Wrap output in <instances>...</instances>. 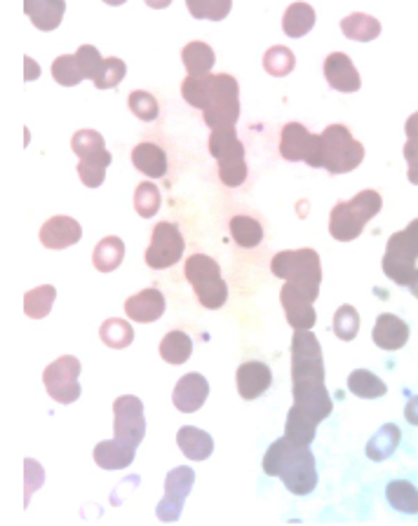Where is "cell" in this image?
Returning <instances> with one entry per match:
<instances>
[{
  "label": "cell",
  "mask_w": 418,
  "mask_h": 526,
  "mask_svg": "<svg viewBox=\"0 0 418 526\" xmlns=\"http://www.w3.org/2000/svg\"><path fill=\"white\" fill-rule=\"evenodd\" d=\"M186 104L202 111L209 130H231L240 120V85L231 73L191 78L181 83Z\"/></svg>",
  "instance_id": "6da1fadb"
},
{
  "label": "cell",
  "mask_w": 418,
  "mask_h": 526,
  "mask_svg": "<svg viewBox=\"0 0 418 526\" xmlns=\"http://www.w3.org/2000/svg\"><path fill=\"white\" fill-rule=\"evenodd\" d=\"M264 472L268 477H280L282 484L294 496H308L318 487V468L310 447H299L287 437L275 440L264 456Z\"/></svg>",
  "instance_id": "7a4b0ae2"
},
{
  "label": "cell",
  "mask_w": 418,
  "mask_h": 526,
  "mask_svg": "<svg viewBox=\"0 0 418 526\" xmlns=\"http://www.w3.org/2000/svg\"><path fill=\"white\" fill-rule=\"evenodd\" d=\"M383 209V198L379 191H360L353 200H339L329 214V233L334 240L350 242L357 240L364 231V226L372 221Z\"/></svg>",
  "instance_id": "3957f363"
},
{
  "label": "cell",
  "mask_w": 418,
  "mask_h": 526,
  "mask_svg": "<svg viewBox=\"0 0 418 526\" xmlns=\"http://www.w3.org/2000/svg\"><path fill=\"white\" fill-rule=\"evenodd\" d=\"M271 271L275 278L292 282L301 287L313 299H318L322 287V261L315 249H289L278 252L271 261Z\"/></svg>",
  "instance_id": "277c9868"
},
{
  "label": "cell",
  "mask_w": 418,
  "mask_h": 526,
  "mask_svg": "<svg viewBox=\"0 0 418 526\" xmlns=\"http://www.w3.org/2000/svg\"><path fill=\"white\" fill-rule=\"evenodd\" d=\"M364 144L353 137L346 125H329L320 134V160L322 170L334 177L357 170L364 160Z\"/></svg>",
  "instance_id": "5b68a950"
},
{
  "label": "cell",
  "mask_w": 418,
  "mask_h": 526,
  "mask_svg": "<svg viewBox=\"0 0 418 526\" xmlns=\"http://www.w3.org/2000/svg\"><path fill=\"white\" fill-rule=\"evenodd\" d=\"M186 280L191 282L195 296H198L200 306L207 310H219L228 301V285L221 278V266L212 256L193 254L186 259L184 266Z\"/></svg>",
  "instance_id": "8992f818"
},
{
  "label": "cell",
  "mask_w": 418,
  "mask_h": 526,
  "mask_svg": "<svg viewBox=\"0 0 418 526\" xmlns=\"http://www.w3.org/2000/svg\"><path fill=\"white\" fill-rule=\"evenodd\" d=\"M209 153L219 163V179L228 188H238L247 179L245 144L238 139L235 127L231 130H214L209 134Z\"/></svg>",
  "instance_id": "52a82bcc"
},
{
  "label": "cell",
  "mask_w": 418,
  "mask_h": 526,
  "mask_svg": "<svg viewBox=\"0 0 418 526\" xmlns=\"http://www.w3.org/2000/svg\"><path fill=\"white\" fill-rule=\"evenodd\" d=\"M325 355L313 329H294L292 383H325Z\"/></svg>",
  "instance_id": "ba28073f"
},
{
  "label": "cell",
  "mask_w": 418,
  "mask_h": 526,
  "mask_svg": "<svg viewBox=\"0 0 418 526\" xmlns=\"http://www.w3.org/2000/svg\"><path fill=\"white\" fill-rule=\"evenodd\" d=\"M80 372H83V367H80V360L73 355H64V357H57L55 362L47 364L45 372H43V383H45V390L47 395L52 397V400L59 402V404H73L80 397Z\"/></svg>",
  "instance_id": "9c48e42d"
},
{
  "label": "cell",
  "mask_w": 418,
  "mask_h": 526,
  "mask_svg": "<svg viewBox=\"0 0 418 526\" xmlns=\"http://www.w3.org/2000/svg\"><path fill=\"white\" fill-rule=\"evenodd\" d=\"M186 249V240L181 235L179 226H174L172 221H160L151 233V245L146 249V263L153 271H165L172 268L174 263L181 261Z\"/></svg>",
  "instance_id": "30bf717a"
},
{
  "label": "cell",
  "mask_w": 418,
  "mask_h": 526,
  "mask_svg": "<svg viewBox=\"0 0 418 526\" xmlns=\"http://www.w3.org/2000/svg\"><path fill=\"white\" fill-rule=\"evenodd\" d=\"M280 155L289 163H308L322 167L320 160V134H310L301 123H287L280 132Z\"/></svg>",
  "instance_id": "8fae6325"
},
{
  "label": "cell",
  "mask_w": 418,
  "mask_h": 526,
  "mask_svg": "<svg viewBox=\"0 0 418 526\" xmlns=\"http://www.w3.org/2000/svg\"><path fill=\"white\" fill-rule=\"evenodd\" d=\"M193 484H195V470L188 468V465H179V468L167 472L165 496L163 501L158 503V508H155V515H158L160 522H179Z\"/></svg>",
  "instance_id": "7c38bea8"
},
{
  "label": "cell",
  "mask_w": 418,
  "mask_h": 526,
  "mask_svg": "<svg viewBox=\"0 0 418 526\" xmlns=\"http://www.w3.org/2000/svg\"><path fill=\"white\" fill-rule=\"evenodd\" d=\"M113 433L118 440H123L132 447H139L146 437V418H144V402L134 395H123L113 402Z\"/></svg>",
  "instance_id": "4fadbf2b"
},
{
  "label": "cell",
  "mask_w": 418,
  "mask_h": 526,
  "mask_svg": "<svg viewBox=\"0 0 418 526\" xmlns=\"http://www.w3.org/2000/svg\"><path fill=\"white\" fill-rule=\"evenodd\" d=\"M416 249L411 247V242L407 240L404 231L390 235L388 245H386V254H383L381 268L383 273L388 275L395 285L400 287H409L411 278L416 273Z\"/></svg>",
  "instance_id": "5bb4252c"
},
{
  "label": "cell",
  "mask_w": 418,
  "mask_h": 526,
  "mask_svg": "<svg viewBox=\"0 0 418 526\" xmlns=\"http://www.w3.org/2000/svg\"><path fill=\"white\" fill-rule=\"evenodd\" d=\"M292 395V407L299 409L303 416H308L318 426L332 414L334 402L325 383H292Z\"/></svg>",
  "instance_id": "9a60e30c"
},
{
  "label": "cell",
  "mask_w": 418,
  "mask_h": 526,
  "mask_svg": "<svg viewBox=\"0 0 418 526\" xmlns=\"http://www.w3.org/2000/svg\"><path fill=\"white\" fill-rule=\"evenodd\" d=\"M313 296L303 292L301 287L285 282V287L280 289V303L285 308L287 322L294 329H313L318 322V313L313 308Z\"/></svg>",
  "instance_id": "2e32d148"
},
{
  "label": "cell",
  "mask_w": 418,
  "mask_h": 526,
  "mask_svg": "<svg viewBox=\"0 0 418 526\" xmlns=\"http://www.w3.org/2000/svg\"><path fill=\"white\" fill-rule=\"evenodd\" d=\"M209 397V383L202 374L191 372L186 376H181L174 386L172 402L181 414H195V411L202 409V404L207 402Z\"/></svg>",
  "instance_id": "e0dca14e"
},
{
  "label": "cell",
  "mask_w": 418,
  "mask_h": 526,
  "mask_svg": "<svg viewBox=\"0 0 418 526\" xmlns=\"http://www.w3.org/2000/svg\"><path fill=\"white\" fill-rule=\"evenodd\" d=\"M165 308H167L165 296L158 287L141 289L139 294H134L125 301L127 318L134 322H141V325H151V322L163 318Z\"/></svg>",
  "instance_id": "ac0fdd59"
},
{
  "label": "cell",
  "mask_w": 418,
  "mask_h": 526,
  "mask_svg": "<svg viewBox=\"0 0 418 526\" xmlns=\"http://www.w3.org/2000/svg\"><path fill=\"white\" fill-rule=\"evenodd\" d=\"M83 238V226L71 217H52L40 226V245L47 249H66L78 245Z\"/></svg>",
  "instance_id": "d6986e66"
},
{
  "label": "cell",
  "mask_w": 418,
  "mask_h": 526,
  "mask_svg": "<svg viewBox=\"0 0 418 526\" xmlns=\"http://www.w3.org/2000/svg\"><path fill=\"white\" fill-rule=\"evenodd\" d=\"M235 381H238V393L242 400L252 402L271 388L273 372L266 362H245L238 367Z\"/></svg>",
  "instance_id": "ffe728a7"
},
{
  "label": "cell",
  "mask_w": 418,
  "mask_h": 526,
  "mask_svg": "<svg viewBox=\"0 0 418 526\" xmlns=\"http://www.w3.org/2000/svg\"><path fill=\"white\" fill-rule=\"evenodd\" d=\"M325 78L329 87L339 92H357L362 87L360 73L346 52H332L325 59Z\"/></svg>",
  "instance_id": "44dd1931"
},
{
  "label": "cell",
  "mask_w": 418,
  "mask_h": 526,
  "mask_svg": "<svg viewBox=\"0 0 418 526\" xmlns=\"http://www.w3.org/2000/svg\"><path fill=\"white\" fill-rule=\"evenodd\" d=\"M372 339L381 350H390V353H393V350L407 346L409 325L393 313H381L379 318H376Z\"/></svg>",
  "instance_id": "7402d4cb"
},
{
  "label": "cell",
  "mask_w": 418,
  "mask_h": 526,
  "mask_svg": "<svg viewBox=\"0 0 418 526\" xmlns=\"http://www.w3.org/2000/svg\"><path fill=\"white\" fill-rule=\"evenodd\" d=\"M137 447H132V444H127L123 440H104L99 442L97 447H94L92 456H94V463L99 465L101 470H125L130 468L132 461H134V451Z\"/></svg>",
  "instance_id": "603a6c76"
},
{
  "label": "cell",
  "mask_w": 418,
  "mask_h": 526,
  "mask_svg": "<svg viewBox=\"0 0 418 526\" xmlns=\"http://www.w3.org/2000/svg\"><path fill=\"white\" fill-rule=\"evenodd\" d=\"M24 12L38 31H55L64 19L66 3L64 0H26Z\"/></svg>",
  "instance_id": "cb8c5ba5"
},
{
  "label": "cell",
  "mask_w": 418,
  "mask_h": 526,
  "mask_svg": "<svg viewBox=\"0 0 418 526\" xmlns=\"http://www.w3.org/2000/svg\"><path fill=\"white\" fill-rule=\"evenodd\" d=\"M177 444L188 461H207L214 454L212 435L195 426H184L177 433Z\"/></svg>",
  "instance_id": "d4e9b609"
},
{
  "label": "cell",
  "mask_w": 418,
  "mask_h": 526,
  "mask_svg": "<svg viewBox=\"0 0 418 526\" xmlns=\"http://www.w3.org/2000/svg\"><path fill=\"white\" fill-rule=\"evenodd\" d=\"M132 165L137 167L141 174H146V177L160 179L167 174V153L158 144L144 141V144L134 146Z\"/></svg>",
  "instance_id": "484cf974"
},
{
  "label": "cell",
  "mask_w": 418,
  "mask_h": 526,
  "mask_svg": "<svg viewBox=\"0 0 418 526\" xmlns=\"http://www.w3.org/2000/svg\"><path fill=\"white\" fill-rule=\"evenodd\" d=\"M400 440H402L400 428H397L395 423H386V426H381L372 435V440L367 442V447H364V451H367L369 461L383 463V461H388V458L395 454L397 447H400Z\"/></svg>",
  "instance_id": "4316f807"
},
{
  "label": "cell",
  "mask_w": 418,
  "mask_h": 526,
  "mask_svg": "<svg viewBox=\"0 0 418 526\" xmlns=\"http://www.w3.org/2000/svg\"><path fill=\"white\" fill-rule=\"evenodd\" d=\"M181 62H184L188 76L191 78H202L209 76V71L214 69V62H217V55L207 43H188L184 50H181Z\"/></svg>",
  "instance_id": "83f0119b"
},
{
  "label": "cell",
  "mask_w": 418,
  "mask_h": 526,
  "mask_svg": "<svg viewBox=\"0 0 418 526\" xmlns=\"http://www.w3.org/2000/svg\"><path fill=\"white\" fill-rule=\"evenodd\" d=\"M341 31L343 36L355 40V43H372V40L381 36V24L372 15L353 12V15L341 19Z\"/></svg>",
  "instance_id": "f1b7e54d"
},
{
  "label": "cell",
  "mask_w": 418,
  "mask_h": 526,
  "mask_svg": "<svg viewBox=\"0 0 418 526\" xmlns=\"http://www.w3.org/2000/svg\"><path fill=\"white\" fill-rule=\"evenodd\" d=\"M123 259H125V242L116 238V235L101 238L92 254V263L99 273H113L116 268H120Z\"/></svg>",
  "instance_id": "f546056e"
},
{
  "label": "cell",
  "mask_w": 418,
  "mask_h": 526,
  "mask_svg": "<svg viewBox=\"0 0 418 526\" xmlns=\"http://www.w3.org/2000/svg\"><path fill=\"white\" fill-rule=\"evenodd\" d=\"M315 26V10L308 3H292L282 17V31L289 38H303Z\"/></svg>",
  "instance_id": "4dcf8cb0"
},
{
  "label": "cell",
  "mask_w": 418,
  "mask_h": 526,
  "mask_svg": "<svg viewBox=\"0 0 418 526\" xmlns=\"http://www.w3.org/2000/svg\"><path fill=\"white\" fill-rule=\"evenodd\" d=\"M191 353H193L191 336L181 332V329H172V332H167L163 336V341H160V357H163L167 364H184L191 360Z\"/></svg>",
  "instance_id": "1f68e13d"
},
{
  "label": "cell",
  "mask_w": 418,
  "mask_h": 526,
  "mask_svg": "<svg viewBox=\"0 0 418 526\" xmlns=\"http://www.w3.org/2000/svg\"><path fill=\"white\" fill-rule=\"evenodd\" d=\"M318 435V423L310 421L308 416H303L299 409H289L287 423H285V437L289 442L299 444V447H310Z\"/></svg>",
  "instance_id": "d6a6232c"
},
{
  "label": "cell",
  "mask_w": 418,
  "mask_h": 526,
  "mask_svg": "<svg viewBox=\"0 0 418 526\" xmlns=\"http://www.w3.org/2000/svg\"><path fill=\"white\" fill-rule=\"evenodd\" d=\"M348 388L350 393L362 397V400H379V397L388 393L386 383L374 372H369V369H355V372L348 376Z\"/></svg>",
  "instance_id": "836d02e7"
},
{
  "label": "cell",
  "mask_w": 418,
  "mask_h": 526,
  "mask_svg": "<svg viewBox=\"0 0 418 526\" xmlns=\"http://www.w3.org/2000/svg\"><path fill=\"white\" fill-rule=\"evenodd\" d=\"M386 498L397 512L418 515V489L407 480H393L386 487Z\"/></svg>",
  "instance_id": "e575fe53"
},
{
  "label": "cell",
  "mask_w": 418,
  "mask_h": 526,
  "mask_svg": "<svg viewBox=\"0 0 418 526\" xmlns=\"http://www.w3.org/2000/svg\"><path fill=\"white\" fill-rule=\"evenodd\" d=\"M231 235H233L235 245H240L245 249H254L256 245H261V240H264V226H261L254 217L238 214V217L231 219Z\"/></svg>",
  "instance_id": "d590c367"
},
{
  "label": "cell",
  "mask_w": 418,
  "mask_h": 526,
  "mask_svg": "<svg viewBox=\"0 0 418 526\" xmlns=\"http://www.w3.org/2000/svg\"><path fill=\"white\" fill-rule=\"evenodd\" d=\"M55 299H57V289L52 285L29 289V292L24 294V313L29 315L31 320H43L50 315Z\"/></svg>",
  "instance_id": "8d00e7d4"
},
{
  "label": "cell",
  "mask_w": 418,
  "mask_h": 526,
  "mask_svg": "<svg viewBox=\"0 0 418 526\" xmlns=\"http://www.w3.org/2000/svg\"><path fill=\"white\" fill-rule=\"evenodd\" d=\"M111 160H113V155L109 151L97 153V155H92V158L80 160V163H78V177H80V181H83L87 188H99L101 184H104L106 170H109Z\"/></svg>",
  "instance_id": "74e56055"
},
{
  "label": "cell",
  "mask_w": 418,
  "mask_h": 526,
  "mask_svg": "<svg viewBox=\"0 0 418 526\" xmlns=\"http://www.w3.org/2000/svg\"><path fill=\"white\" fill-rule=\"evenodd\" d=\"M99 339L104 341V346H109L113 350H123L127 346H132L134 329L127 320L111 318V320H106L104 325H101Z\"/></svg>",
  "instance_id": "f35d334b"
},
{
  "label": "cell",
  "mask_w": 418,
  "mask_h": 526,
  "mask_svg": "<svg viewBox=\"0 0 418 526\" xmlns=\"http://www.w3.org/2000/svg\"><path fill=\"white\" fill-rule=\"evenodd\" d=\"M296 55L285 45H273L264 55V69L275 78H285L294 71Z\"/></svg>",
  "instance_id": "ab89813d"
},
{
  "label": "cell",
  "mask_w": 418,
  "mask_h": 526,
  "mask_svg": "<svg viewBox=\"0 0 418 526\" xmlns=\"http://www.w3.org/2000/svg\"><path fill=\"white\" fill-rule=\"evenodd\" d=\"M52 78L64 87H76L85 80L76 55H62L52 62Z\"/></svg>",
  "instance_id": "60d3db41"
},
{
  "label": "cell",
  "mask_w": 418,
  "mask_h": 526,
  "mask_svg": "<svg viewBox=\"0 0 418 526\" xmlns=\"http://www.w3.org/2000/svg\"><path fill=\"white\" fill-rule=\"evenodd\" d=\"M160 202H163V198H160L158 186L151 184V181H144V184H139L137 191H134V209H137L139 217H155L160 209Z\"/></svg>",
  "instance_id": "b9f144b4"
},
{
  "label": "cell",
  "mask_w": 418,
  "mask_h": 526,
  "mask_svg": "<svg viewBox=\"0 0 418 526\" xmlns=\"http://www.w3.org/2000/svg\"><path fill=\"white\" fill-rule=\"evenodd\" d=\"M127 106H130V111L134 113V116H137L139 120H144V123H153V120H158V116H160L158 99H155L153 94L146 92V90L130 92Z\"/></svg>",
  "instance_id": "7bdbcfd3"
},
{
  "label": "cell",
  "mask_w": 418,
  "mask_h": 526,
  "mask_svg": "<svg viewBox=\"0 0 418 526\" xmlns=\"http://www.w3.org/2000/svg\"><path fill=\"white\" fill-rule=\"evenodd\" d=\"M188 12L195 19H212V22H221L231 12V0H188Z\"/></svg>",
  "instance_id": "ee69618b"
},
{
  "label": "cell",
  "mask_w": 418,
  "mask_h": 526,
  "mask_svg": "<svg viewBox=\"0 0 418 526\" xmlns=\"http://www.w3.org/2000/svg\"><path fill=\"white\" fill-rule=\"evenodd\" d=\"M71 148L80 160H85V158H92V155H97V153H104L106 141L99 132H94V130H78L71 139Z\"/></svg>",
  "instance_id": "f6af8a7d"
},
{
  "label": "cell",
  "mask_w": 418,
  "mask_h": 526,
  "mask_svg": "<svg viewBox=\"0 0 418 526\" xmlns=\"http://www.w3.org/2000/svg\"><path fill=\"white\" fill-rule=\"evenodd\" d=\"M360 332V313L353 306H341L334 315V334L341 341H353Z\"/></svg>",
  "instance_id": "bcb514c9"
},
{
  "label": "cell",
  "mask_w": 418,
  "mask_h": 526,
  "mask_svg": "<svg viewBox=\"0 0 418 526\" xmlns=\"http://www.w3.org/2000/svg\"><path fill=\"white\" fill-rule=\"evenodd\" d=\"M125 76H127V66L123 59L109 57L104 62V69H101L99 78L94 80V87H97V90H113V87L123 83Z\"/></svg>",
  "instance_id": "7dc6e473"
},
{
  "label": "cell",
  "mask_w": 418,
  "mask_h": 526,
  "mask_svg": "<svg viewBox=\"0 0 418 526\" xmlns=\"http://www.w3.org/2000/svg\"><path fill=\"white\" fill-rule=\"evenodd\" d=\"M76 59L80 64V71H83L85 80H97L101 69H104V62L106 59H101L99 50L94 45H80L78 52H76Z\"/></svg>",
  "instance_id": "c3c4849f"
},
{
  "label": "cell",
  "mask_w": 418,
  "mask_h": 526,
  "mask_svg": "<svg viewBox=\"0 0 418 526\" xmlns=\"http://www.w3.org/2000/svg\"><path fill=\"white\" fill-rule=\"evenodd\" d=\"M24 477H26L24 505H29V503H31V496L36 494L40 484L45 482V470L40 468L38 461H33V458H26V463H24Z\"/></svg>",
  "instance_id": "681fc988"
},
{
  "label": "cell",
  "mask_w": 418,
  "mask_h": 526,
  "mask_svg": "<svg viewBox=\"0 0 418 526\" xmlns=\"http://www.w3.org/2000/svg\"><path fill=\"white\" fill-rule=\"evenodd\" d=\"M404 160H407V179L411 184L418 186V141L414 139H407V144H404Z\"/></svg>",
  "instance_id": "f907efd6"
},
{
  "label": "cell",
  "mask_w": 418,
  "mask_h": 526,
  "mask_svg": "<svg viewBox=\"0 0 418 526\" xmlns=\"http://www.w3.org/2000/svg\"><path fill=\"white\" fill-rule=\"evenodd\" d=\"M404 418H407V423L418 428V395L411 397L407 402V407H404Z\"/></svg>",
  "instance_id": "816d5d0a"
},
{
  "label": "cell",
  "mask_w": 418,
  "mask_h": 526,
  "mask_svg": "<svg viewBox=\"0 0 418 526\" xmlns=\"http://www.w3.org/2000/svg\"><path fill=\"white\" fill-rule=\"evenodd\" d=\"M404 134H407V139L418 141V111L404 123Z\"/></svg>",
  "instance_id": "f5cc1de1"
},
{
  "label": "cell",
  "mask_w": 418,
  "mask_h": 526,
  "mask_svg": "<svg viewBox=\"0 0 418 526\" xmlns=\"http://www.w3.org/2000/svg\"><path fill=\"white\" fill-rule=\"evenodd\" d=\"M404 235H407V240L411 242V247H414L416 254H418V219H414L407 228H404Z\"/></svg>",
  "instance_id": "db71d44e"
},
{
  "label": "cell",
  "mask_w": 418,
  "mask_h": 526,
  "mask_svg": "<svg viewBox=\"0 0 418 526\" xmlns=\"http://www.w3.org/2000/svg\"><path fill=\"white\" fill-rule=\"evenodd\" d=\"M24 71H26V80H36L38 76H40V69H38V64L36 62H33V59L31 57H26L24 59Z\"/></svg>",
  "instance_id": "11a10c76"
},
{
  "label": "cell",
  "mask_w": 418,
  "mask_h": 526,
  "mask_svg": "<svg viewBox=\"0 0 418 526\" xmlns=\"http://www.w3.org/2000/svg\"><path fill=\"white\" fill-rule=\"evenodd\" d=\"M409 292H411V294H414V296H416V299H418V268H416L414 278H411V282H409Z\"/></svg>",
  "instance_id": "9f6ffc18"
}]
</instances>
